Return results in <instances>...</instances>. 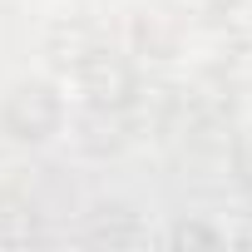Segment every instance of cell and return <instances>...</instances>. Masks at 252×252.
<instances>
[{
  "instance_id": "obj_1",
  "label": "cell",
  "mask_w": 252,
  "mask_h": 252,
  "mask_svg": "<svg viewBox=\"0 0 252 252\" xmlns=\"http://www.w3.org/2000/svg\"><path fill=\"white\" fill-rule=\"evenodd\" d=\"M0 124H5V134L10 139H45V134H55V124H60V104H55V94L45 89V84H20L10 99H5V109H0Z\"/></svg>"
},
{
  "instance_id": "obj_3",
  "label": "cell",
  "mask_w": 252,
  "mask_h": 252,
  "mask_svg": "<svg viewBox=\"0 0 252 252\" xmlns=\"http://www.w3.org/2000/svg\"><path fill=\"white\" fill-rule=\"evenodd\" d=\"M232 168H237V183L252 188V129L237 139V149H232Z\"/></svg>"
},
{
  "instance_id": "obj_4",
  "label": "cell",
  "mask_w": 252,
  "mask_h": 252,
  "mask_svg": "<svg viewBox=\"0 0 252 252\" xmlns=\"http://www.w3.org/2000/svg\"><path fill=\"white\" fill-rule=\"evenodd\" d=\"M193 10H222V5H232V0H188Z\"/></svg>"
},
{
  "instance_id": "obj_2",
  "label": "cell",
  "mask_w": 252,
  "mask_h": 252,
  "mask_svg": "<svg viewBox=\"0 0 252 252\" xmlns=\"http://www.w3.org/2000/svg\"><path fill=\"white\" fill-rule=\"evenodd\" d=\"M79 89L89 94V104L119 109V104H129L134 79H129V64L114 60V55H84L79 60Z\"/></svg>"
}]
</instances>
